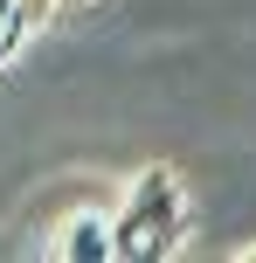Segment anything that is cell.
<instances>
[{
  "label": "cell",
  "mask_w": 256,
  "mask_h": 263,
  "mask_svg": "<svg viewBox=\"0 0 256 263\" xmlns=\"http://www.w3.org/2000/svg\"><path fill=\"white\" fill-rule=\"evenodd\" d=\"M180 236H187V194H180V173H173V166H146L132 187H125V208L111 215V256L152 263V256H173Z\"/></svg>",
  "instance_id": "6da1fadb"
},
{
  "label": "cell",
  "mask_w": 256,
  "mask_h": 263,
  "mask_svg": "<svg viewBox=\"0 0 256 263\" xmlns=\"http://www.w3.org/2000/svg\"><path fill=\"white\" fill-rule=\"evenodd\" d=\"M49 256H63V263H104V256H111V215H104V208L69 215V222L55 229Z\"/></svg>",
  "instance_id": "7a4b0ae2"
},
{
  "label": "cell",
  "mask_w": 256,
  "mask_h": 263,
  "mask_svg": "<svg viewBox=\"0 0 256 263\" xmlns=\"http://www.w3.org/2000/svg\"><path fill=\"white\" fill-rule=\"evenodd\" d=\"M14 7H21L28 21H49V14H55V0H14Z\"/></svg>",
  "instance_id": "3957f363"
},
{
  "label": "cell",
  "mask_w": 256,
  "mask_h": 263,
  "mask_svg": "<svg viewBox=\"0 0 256 263\" xmlns=\"http://www.w3.org/2000/svg\"><path fill=\"white\" fill-rule=\"evenodd\" d=\"M63 7H97V0H55V14H63Z\"/></svg>",
  "instance_id": "277c9868"
}]
</instances>
